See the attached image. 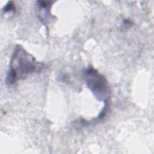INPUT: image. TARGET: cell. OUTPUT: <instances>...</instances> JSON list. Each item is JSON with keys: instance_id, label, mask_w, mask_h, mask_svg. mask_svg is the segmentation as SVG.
I'll list each match as a JSON object with an SVG mask.
<instances>
[{"instance_id": "cell-1", "label": "cell", "mask_w": 154, "mask_h": 154, "mask_svg": "<svg viewBox=\"0 0 154 154\" xmlns=\"http://www.w3.org/2000/svg\"><path fill=\"white\" fill-rule=\"evenodd\" d=\"M42 67V64L37 62L33 56L27 52L23 47L17 45L11 58L7 82L9 84H13L29 74L40 71Z\"/></svg>"}, {"instance_id": "cell-2", "label": "cell", "mask_w": 154, "mask_h": 154, "mask_svg": "<svg viewBox=\"0 0 154 154\" xmlns=\"http://www.w3.org/2000/svg\"><path fill=\"white\" fill-rule=\"evenodd\" d=\"M86 84L96 98L105 103V106H109L110 88L106 79L92 67L85 73Z\"/></svg>"}, {"instance_id": "cell-3", "label": "cell", "mask_w": 154, "mask_h": 154, "mask_svg": "<svg viewBox=\"0 0 154 154\" xmlns=\"http://www.w3.org/2000/svg\"><path fill=\"white\" fill-rule=\"evenodd\" d=\"M15 11V7H14V4L13 3V2L10 1L4 7V13H7V12H10V11Z\"/></svg>"}]
</instances>
